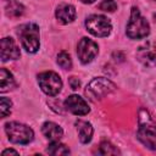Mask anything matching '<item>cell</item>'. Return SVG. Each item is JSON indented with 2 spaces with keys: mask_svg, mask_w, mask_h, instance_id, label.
<instances>
[{
  "mask_svg": "<svg viewBox=\"0 0 156 156\" xmlns=\"http://www.w3.org/2000/svg\"><path fill=\"white\" fill-rule=\"evenodd\" d=\"M57 65L61 68H63V69H71V67H72V60H71V56L68 55V52L61 51L57 55Z\"/></svg>",
  "mask_w": 156,
  "mask_h": 156,
  "instance_id": "ac0fdd59",
  "label": "cell"
},
{
  "mask_svg": "<svg viewBox=\"0 0 156 156\" xmlns=\"http://www.w3.org/2000/svg\"><path fill=\"white\" fill-rule=\"evenodd\" d=\"M11 106H12V102H11L10 99H7V98H1L0 99V111H1V117L2 118H5L7 115H10Z\"/></svg>",
  "mask_w": 156,
  "mask_h": 156,
  "instance_id": "ffe728a7",
  "label": "cell"
},
{
  "mask_svg": "<svg viewBox=\"0 0 156 156\" xmlns=\"http://www.w3.org/2000/svg\"><path fill=\"white\" fill-rule=\"evenodd\" d=\"M55 16L61 24L71 23L76 18V9L71 4H61L57 6Z\"/></svg>",
  "mask_w": 156,
  "mask_h": 156,
  "instance_id": "7c38bea8",
  "label": "cell"
},
{
  "mask_svg": "<svg viewBox=\"0 0 156 156\" xmlns=\"http://www.w3.org/2000/svg\"><path fill=\"white\" fill-rule=\"evenodd\" d=\"M65 107L66 110L77 116H84L89 112V106L87 101L78 95H69L65 100Z\"/></svg>",
  "mask_w": 156,
  "mask_h": 156,
  "instance_id": "30bf717a",
  "label": "cell"
},
{
  "mask_svg": "<svg viewBox=\"0 0 156 156\" xmlns=\"http://www.w3.org/2000/svg\"><path fill=\"white\" fill-rule=\"evenodd\" d=\"M46 151L50 155H68L69 154V149L65 144H61L58 141H51Z\"/></svg>",
  "mask_w": 156,
  "mask_h": 156,
  "instance_id": "2e32d148",
  "label": "cell"
},
{
  "mask_svg": "<svg viewBox=\"0 0 156 156\" xmlns=\"http://www.w3.org/2000/svg\"><path fill=\"white\" fill-rule=\"evenodd\" d=\"M5 132L9 136V140L16 144H28L33 140V136H34L32 128L20 122L6 123Z\"/></svg>",
  "mask_w": 156,
  "mask_h": 156,
  "instance_id": "5b68a950",
  "label": "cell"
},
{
  "mask_svg": "<svg viewBox=\"0 0 156 156\" xmlns=\"http://www.w3.org/2000/svg\"><path fill=\"white\" fill-rule=\"evenodd\" d=\"M155 18H156V15H155Z\"/></svg>",
  "mask_w": 156,
  "mask_h": 156,
  "instance_id": "484cf974",
  "label": "cell"
},
{
  "mask_svg": "<svg viewBox=\"0 0 156 156\" xmlns=\"http://www.w3.org/2000/svg\"><path fill=\"white\" fill-rule=\"evenodd\" d=\"M99 9L106 12H113L117 9V4L115 2V0H102L99 4Z\"/></svg>",
  "mask_w": 156,
  "mask_h": 156,
  "instance_id": "44dd1931",
  "label": "cell"
},
{
  "mask_svg": "<svg viewBox=\"0 0 156 156\" xmlns=\"http://www.w3.org/2000/svg\"><path fill=\"white\" fill-rule=\"evenodd\" d=\"M138 139L149 149H156V123L144 108L139 111V129Z\"/></svg>",
  "mask_w": 156,
  "mask_h": 156,
  "instance_id": "6da1fadb",
  "label": "cell"
},
{
  "mask_svg": "<svg viewBox=\"0 0 156 156\" xmlns=\"http://www.w3.org/2000/svg\"><path fill=\"white\" fill-rule=\"evenodd\" d=\"M98 52H99V48L95 41H93L89 38H82L79 40L77 46V54L82 63L91 62L98 55Z\"/></svg>",
  "mask_w": 156,
  "mask_h": 156,
  "instance_id": "ba28073f",
  "label": "cell"
},
{
  "mask_svg": "<svg viewBox=\"0 0 156 156\" xmlns=\"http://www.w3.org/2000/svg\"><path fill=\"white\" fill-rule=\"evenodd\" d=\"M1 60L7 61V60H16L20 57L21 52L12 38H2L1 39Z\"/></svg>",
  "mask_w": 156,
  "mask_h": 156,
  "instance_id": "8fae6325",
  "label": "cell"
},
{
  "mask_svg": "<svg viewBox=\"0 0 156 156\" xmlns=\"http://www.w3.org/2000/svg\"><path fill=\"white\" fill-rule=\"evenodd\" d=\"M6 1H9V2H11V1H13V0H6Z\"/></svg>",
  "mask_w": 156,
  "mask_h": 156,
  "instance_id": "d4e9b609",
  "label": "cell"
},
{
  "mask_svg": "<svg viewBox=\"0 0 156 156\" xmlns=\"http://www.w3.org/2000/svg\"><path fill=\"white\" fill-rule=\"evenodd\" d=\"M9 154H13V155H18V152L16 151V150H12V149H7V150H4L2 151V156H5V155H9Z\"/></svg>",
  "mask_w": 156,
  "mask_h": 156,
  "instance_id": "603a6c76",
  "label": "cell"
},
{
  "mask_svg": "<svg viewBox=\"0 0 156 156\" xmlns=\"http://www.w3.org/2000/svg\"><path fill=\"white\" fill-rule=\"evenodd\" d=\"M126 32L130 39H141L150 33V26L147 21L140 15V11L136 7H132Z\"/></svg>",
  "mask_w": 156,
  "mask_h": 156,
  "instance_id": "7a4b0ae2",
  "label": "cell"
},
{
  "mask_svg": "<svg viewBox=\"0 0 156 156\" xmlns=\"http://www.w3.org/2000/svg\"><path fill=\"white\" fill-rule=\"evenodd\" d=\"M116 85L107 78L99 77L94 78L85 88V95L91 101H98L104 96L108 95L110 93L115 91Z\"/></svg>",
  "mask_w": 156,
  "mask_h": 156,
  "instance_id": "3957f363",
  "label": "cell"
},
{
  "mask_svg": "<svg viewBox=\"0 0 156 156\" xmlns=\"http://www.w3.org/2000/svg\"><path fill=\"white\" fill-rule=\"evenodd\" d=\"M16 85L15 78L11 72H9L6 68L0 69V91L5 93L10 89H12Z\"/></svg>",
  "mask_w": 156,
  "mask_h": 156,
  "instance_id": "9a60e30c",
  "label": "cell"
},
{
  "mask_svg": "<svg viewBox=\"0 0 156 156\" xmlns=\"http://www.w3.org/2000/svg\"><path fill=\"white\" fill-rule=\"evenodd\" d=\"M83 4H93L95 0H80Z\"/></svg>",
  "mask_w": 156,
  "mask_h": 156,
  "instance_id": "cb8c5ba5",
  "label": "cell"
},
{
  "mask_svg": "<svg viewBox=\"0 0 156 156\" xmlns=\"http://www.w3.org/2000/svg\"><path fill=\"white\" fill-rule=\"evenodd\" d=\"M18 35L22 43L23 49L29 52L34 54L39 49V27L34 23H26L20 27Z\"/></svg>",
  "mask_w": 156,
  "mask_h": 156,
  "instance_id": "277c9868",
  "label": "cell"
},
{
  "mask_svg": "<svg viewBox=\"0 0 156 156\" xmlns=\"http://www.w3.org/2000/svg\"><path fill=\"white\" fill-rule=\"evenodd\" d=\"M76 127H77V130H78V136H79V140L80 143L83 144H87L91 140V136H93V127L89 122L87 121H82V119H78L76 122Z\"/></svg>",
  "mask_w": 156,
  "mask_h": 156,
  "instance_id": "5bb4252c",
  "label": "cell"
},
{
  "mask_svg": "<svg viewBox=\"0 0 156 156\" xmlns=\"http://www.w3.org/2000/svg\"><path fill=\"white\" fill-rule=\"evenodd\" d=\"M87 30L95 37H107L112 29L110 20L102 15H91L85 20Z\"/></svg>",
  "mask_w": 156,
  "mask_h": 156,
  "instance_id": "8992f818",
  "label": "cell"
},
{
  "mask_svg": "<svg viewBox=\"0 0 156 156\" xmlns=\"http://www.w3.org/2000/svg\"><path fill=\"white\" fill-rule=\"evenodd\" d=\"M99 154H101V155H117V154H119V151L110 141H102L100 144Z\"/></svg>",
  "mask_w": 156,
  "mask_h": 156,
  "instance_id": "d6986e66",
  "label": "cell"
},
{
  "mask_svg": "<svg viewBox=\"0 0 156 156\" xmlns=\"http://www.w3.org/2000/svg\"><path fill=\"white\" fill-rule=\"evenodd\" d=\"M38 83L41 90L50 96H55L61 91L62 88V80L60 76L55 72L46 71L38 76Z\"/></svg>",
  "mask_w": 156,
  "mask_h": 156,
  "instance_id": "52a82bcc",
  "label": "cell"
},
{
  "mask_svg": "<svg viewBox=\"0 0 156 156\" xmlns=\"http://www.w3.org/2000/svg\"><path fill=\"white\" fill-rule=\"evenodd\" d=\"M41 132L50 141H58L63 135L62 128L54 122H45L41 127Z\"/></svg>",
  "mask_w": 156,
  "mask_h": 156,
  "instance_id": "4fadbf2b",
  "label": "cell"
},
{
  "mask_svg": "<svg viewBox=\"0 0 156 156\" xmlns=\"http://www.w3.org/2000/svg\"><path fill=\"white\" fill-rule=\"evenodd\" d=\"M68 83H69V85H71V88H72L73 90H77V89H79V87H80L79 79L76 78V77H71V78L68 79Z\"/></svg>",
  "mask_w": 156,
  "mask_h": 156,
  "instance_id": "7402d4cb",
  "label": "cell"
},
{
  "mask_svg": "<svg viewBox=\"0 0 156 156\" xmlns=\"http://www.w3.org/2000/svg\"><path fill=\"white\" fill-rule=\"evenodd\" d=\"M23 12H24V7L20 2H16V1L9 2L6 7V15L10 17H20Z\"/></svg>",
  "mask_w": 156,
  "mask_h": 156,
  "instance_id": "e0dca14e",
  "label": "cell"
},
{
  "mask_svg": "<svg viewBox=\"0 0 156 156\" xmlns=\"http://www.w3.org/2000/svg\"><path fill=\"white\" fill-rule=\"evenodd\" d=\"M136 57L143 65L147 67H155L156 66V43L147 41L144 45L139 46L136 51Z\"/></svg>",
  "mask_w": 156,
  "mask_h": 156,
  "instance_id": "9c48e42d",
  "label": "cell"
}]
</instances>
